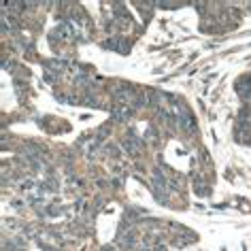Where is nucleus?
<instances>
[{"mask_svg":"<svg viewBox=\"0 0 251 251\" xmlns=\"http://www.w3.org/2000/svg\"><path fill=\"white\" fill-rule=\"evenodd\" d=\"M124 147H126V151H130V153H139L141 151V141L136 139V136H130V139L124 141Z\"/></svg>","mask_w":251,"mask_h":251,"instance_id":"nucleus-1","label":"nucleus"}]
</instances>
